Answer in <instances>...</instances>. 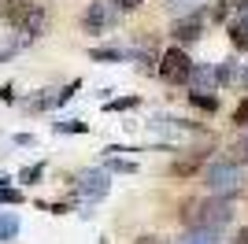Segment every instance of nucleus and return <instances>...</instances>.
Masks as SVG:
<instances>
[{
    "label": "nucleus",
    "instance_id": "nucleus-1",
    "mask_svg": "<svg viewBox=\"0 0 248 244\" xmlns=\"http://www.w3.org/2000/svg\"><path fill=\"white\" fill-rule=\"evenodd\" d=\"M4 22L26 37H37L48 26V0H4Z\"/></svg>",
    "mask_w": 248,
    "mask_h": 244
},
{
    "label": "nucleus",
    "instance_id": "nucleus-2",
    "mask_svg": "<svg viewBox=\"0 0 248 244\" xmlns=\"http://www.w3.org/2000/svg\"><path fill=\"white\" fill-rule=\"evenodd\" d=\"M204 185L215 196H233L245 185V170H241V163L215 159V163H207V170H204Z\"/></svg>",
    "mask_w": 248,
    "mask_h": 244
},
{
    "label": "nucleus",
    "instance_id": "nucleus-3",
    "mask_svg": "<svg viewBox=\"0 0 248 244\" xmlns=\"http://www.w3.org/2000/svg\"><path fill=\"white\" fill-rule=\"evenodd\" d=\"M197 218L204 229H218L233 218V200L230 196H215V200H204V203H189V211L182 207V218Z\"/></svg>",
    "mask_w": 248,
    "mask_h": 244
},
{
    "label": "nucleus",
    "instance_id": "nucleus-4",
    "mask_svg": "<svg viewBox=\"0 0 248 244\" xmlns=\"http://www.w3.org/2000/svg\"><path fill=\"white\" fill-rule=\"evenodd\" d=\"M193 67H197V63L189 60V52L182 48V45H174V48H167L163 60H159V78L170 81V85H189Z\"/></svg>",
    "mask_w": 248,
    "mask_h": 244
},
{
    "label": "nucleus",
    "instance_id": "nucleus-5",
    "mask_svg": "<svg viewBox=\"0 0 248 244\" xmlns=\"http://www.w3.org/2000/svg\"><path fill=\"white\" fill-rule=\"evenodd\" d=\"M74 185H78V193H82L85 200H104V196H108V189H111V182H108V170H96V167H89V170H78Z\"/></svg>",
    "mask_w": 248,
    "mask_h": 244
},
{
    "label": "nucleus",
    "instance_id": "nucleus-6",
    "mask_svg": "<svg viewBox=\"0 0 248 244\" xmlns=\"http://www.w3.org/2000/svg\"><path fill=\"white\" fill-rule=\"evenodd\" d=\"M111 22H115V11H111V4H104V0H93V4L85 8V15H82V26L89 33H104Z\"/></svg>",
    "mask_w": 248,
    "mask_h": 244
},
{
    "label": "nucleus",
    "instance_id": "nucleus-7",
    "mask_svg": "<svg viewBox=\"0 0 248 244\" xmlns=\"http://www.w3.org/2000/svg\"><path fill=\"white\" fill-rule=\"evenodd\" d=\"M189 85H193V92H211L215 85H222V81H218V67H215V63L193 67V74H189Z\"/></svg>",
    "mask_w": 248,
    "mask_h": 244
},
{
    "label": "nucleus",
    "instance_id": "nucleus-8",
    "mask_svg": "<svg viewBox=\"0 0 248 244\" xmlns=\"http://www.w3.org/2000/svg\"><path fill=\"white\" fill-rule=\"evenodd\" d=\"M200 33H204V22H200L197 15H186V19H178V22H174L170 37H174L178 45H193V41H200Z\"/></svg>",
    "mask_w": 248,
    "mask_h": 244
},
{
    "label": "nucleus",
    "instance_id": "nucleus-9",
    "mask_svg": "<svg viewBox=\"0 0 248 244\" xmlns=\"http://www.w3.org/2000/svg\"><path fill=\"white\" fill-rule=\"evenodd\" d=\"M245 8H248V0H218L215 8H211V19L215 22H233V15L245 11Z\"/></svg>",
    "mask_w": 248,
    "mask_h": 244
},
{
    "label": "nucleus",
    "instance_id": "nucleus-10",
    "mask_svg": "<svg viewBox=\"0 0 248 244\" xmlns=\"http://www.w3.org/2000/svg\"><path fill=\"white\" fill-rule=\"evenodd\" d=\"M182 244H222V241H218V229H204V226H193V229H186Z\"/></svg>",
    "mask_w": 248,
    "mask_h": 244
},
{
    "label": "nucleus",
    "instance_id": "nucleus-11",
    "mask_svg": "<svg viewBox=\"0 0 248 244\" xmlns=\"http://www.w3.org/2000/svg\"><path fill=\"white\" fill-rule=\"evenodd\" d=\"M15 237H19V214L15 211H0V244L15 241Z\"/></svg>",
    "mask_w": 248,
    "mask_h": 244
},
{
    "label": "nucleus",
    "instance_id": "nucleus-12",
    "mask_svg": "<svg viewBox=\"0 0 248 244\" xmlns=\"http://www.w3.org/2000/svg\"><path fill=\"white\" fill-rule=\"evenodd\" d=\"M230 41H233V48L248 52V22H245V15L230 22Z\"/></svg>",
    "mask_w": 248,
    "mask_h": 244
},
{
    "label": "nucleus",
    "instance_id": "nucleus-13",
    "mask_svg": "<svg viewBox=\"0 0 248 244\" xmlns=\"http://www.w3.org/2000/svg\"><path fill=\"white\" fill-rule=\"evenodd\" d=\"M200 159H204V152H197V155H189V159H178L174 167H170V174H174V178H189V174H197Z\"/></svg>",
    "mask_w": 248,
    "mask_h": 244
},
{
    "label": "nucleus",
    "instance_id": "nucleus-14",
    "mask_svg": "<svg viewBox=\"0 0 248 244\" xmlns=\"http://www.w3.org/2000/svg\"><path fill=\"white\" fill-rule=\"evenodd\" d=\"M189 100L197 104L200 111H218V96H211V92H189Z\"/></svg>",
    "mask_w": 248,
    "mask_h": 244
},
{
    "label": "nucleus",
    "instance_id": "nucleus-15",
    "mask_svg": "<svg viewBox=\"0 0 248 244\" xmlns=\"http://www.w3.org/2000/svg\"><path fill=\"white\" fill-rule=\"evenodd\" d=\"M89 60H96V63H119V60H123V52H119V48H93V52H89Z\"/></svg>",
    "mask_w": 248,
    "mask_h": 244
},
{
    "label": "nucleus",
    "instance_id": "nucleus-16",
    "mask_svg": "<svg viewBox=\"0 0 248 244\" xmlns=\"http://www.w3.org/2000/svg\"><path fill=\"white\" fill-rule=\"evenodd\" d=\"M137 96H119V100H108L104 104V111H130V107H137Z\"/></svg>",
    "mask_w": 248,
    "mask_h": 244
},
{
    "label": "nucleus",
    "instance_id": "nucleus-17",
    "mask_svg": "<svg viewBox=\"0 0 248 244\" xmlns=\"http://www.w3.org/2000/svg\"><path fill=\"white\" fill-rule=\"evenodd\" d=\"M41 174H45V167H41V163H33V167H22V170H19V182L33 185V182H41Z\"/></svg>",
    "mask_w": 248,
    "mask_h": 244
},
{
    "label": "nucleus",
    "instance_id": "nucleus-18",
    "mask_svg": "<svg viewBox=\"0 0 248 244\" xmlns=\"http://www.w3.org/2000/svg\"><path fill=\"white\" fill-rule=\"evenodd\" d=\"M197 4H200V0H167V8L174 11V15H193Z\"/></svg>",
    "mask_w": 248,
    "mask_h": 244
},
{
    "label": "nucleus",
    "instance_id": "nucleus-19",
    "mask_svg": "<svg viewBox=\"0 0 248 244\" xmlns=\"http://www.w3.org/2000/svg\"><path fill=\"white\" fill-rule=\"evenodd\" d=\"M108 170H115V174H134L137 163L134 159H108Z\"/></svg>",
    "mask_w": 248,
    "mask_h": 244
},
{
    "label": "nucleus",
    "instance_id": "nucleus-20",
    "mask_svg": "<svg viewBox=\"0 0 248 244\" xmlns=\"http://www.w3.org/2000/svg\"><path fill=\"white\" fill-rule=\"evenodd\" d=\"M85 130H89V126L78 122V119H74V122H56V133H85Z\"/></svg>",
    "mask_w": 248,
    "mask_h": 244
},
{
    "label": "nucleus",
    "instance_id": "nucleus-21",
    "mask_svg": "<svg viewBox=\"0 0 248 244\" xmlns=\"http://www.w3.org/2000/svg\"><path fill=\"white\" fill-rule=\"evenodd\" d=\"M0 203H22L19 189H0Z\"/></svg>",
    "mask_w": 248,
    "mask_h": 244
},
{
    "label": "nucleus",
    "instance_id": "nucleus-22",
    "mask_svg": "<svg viewBox=\"0 0 248 244\" xmlns=\"http://www.w3.org/2000/svg\"><path fill=\"white\" fill-rule=\"evenodd\" d=\"M233 122H237V126H245V122H248V100H241V104H237V111H233Z\"/></svg>",
    "mask_w": 248,
    "mask_h": 244
},
{
    "label": "nucleus",
    "instance_id": "nucleus-23",
    "mask_svg": "<svg viewBox=\"0 0 248 244\" xmlns=\"http://www.w3.org/2000/svg\"><path fill=\"white\" fill-rule=\"evenodd\" d=\"M111 4L119 11H137V8H141V0H111Z\"/></svg>",
    "mask_w": 248,
    "mask_h": 244
},
{
    "label": "nucleus",
    "instance_id": "nucleus-24",
    "mask_svg": "<svg viewBox=\"0 0 248 244\" xmlns=\"http://www.w3.org/2000/svg\"><path fill=\"white\" fill-rule=\"evenodd\" d=\"M0 100H4V104H11V100H15V92H11V85H4V89H0Z\"/></svg>",
    "mask_w": 248,
    "mask_h": 244
},
{
    "label": "nucleus",
    "instance_id": "nucleus-25",
    "mask_svg": "<svg viewBox=\"0 0 248 244\" xmlns=\"http://www.w3.org/2000/svg\"><path fill=\"white\" fill-rule=\"evenodd\" d=\"M134 244H167V241H159V237H137Z\"/></svg>",
    "mask_w": 248,
    "mask_h": 244
},
{
    "label": "nucleus",
    "instance_id": "nucleus-26",
    "mask_svg": "<svg viewBox=\"0 0 248 244\" xmlns=\"http://www.w3.org/2000/svg\"><path fill=\"white\" fill-rule=\"evenodd\" d=\"M233 244H248V226H245V229L237 233V241H233Z\"/></svg>",
    "mask_w": 248,
    "mask_h": 244
},
{
    "label": "nucleus",
    "instance_id": "nucleus-27",
    "mask_svg": "<svg viewBox=\"0 0 248 244\" xmlns=\"http://www.w3.org/2000/svg\"><path fill=\"white\" fill-rule=\"evenodd\" d=\"M241 89H248V63H245V74H241Z\"/></svg>",
    "mask_w": 248,
    "mask_h": 244
},
{
    "label": "nucleus",
    "instance_id": "nucleus-28",
    "mask_svg": "<svg viewBox=\"0 0 248 244\" xmlns=\"http://www.w3.org/2000/svg\"><path fill=\"white\" fill-rule=\"evenodd\" d=\"M245 22H248V8H245Z\"/></svg>",
    "mask_w": 248,
    "mask_h": 244
},
{
    "label": "nucleus",
    "instance_id": "nucleus-29",
    "mask_svg": "<svg viewBox=\"0 0 248 244\" xmlns=\"http://www.w3.org/2000/svg\"><path fill=\"white\" fill-rule=\"evenodd\" d=\"M100 244H108V241H100Z\"/></svg>",
    "mask_w": 248,
    "mask_h": 244
}]
</instances>
